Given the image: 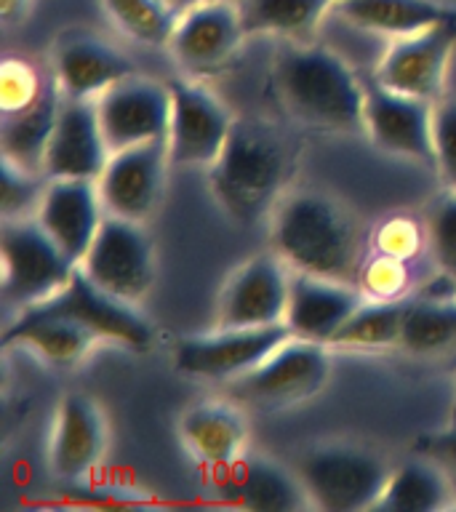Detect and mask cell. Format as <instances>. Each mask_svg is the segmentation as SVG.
<instances>
[{"label":"cell","instance_id":"cell-18","mask_svg":"<svg viewBox=\"0 0 456 512\" xmlns=\"http://www.w3.org/2000/svg\"><path fill=\"white\" fill-rule=\"evenodd\" d=\"M107 208L91 179H48L35 219L54 243L80 264L102 227Z\"/></svg>","mask_w":456,"mask_h":512},{"label":"cell","instance_id":"cell-9","mask_svg":"<svg viewBox=\"0 0 456 512\" xmlns=\"http://www.w3.org/2000/svg\"><path fill=\"white\" fill-rule=\"evenodd\" d=\"M288 336L291 328L286 323L251 328L216 326L208 334L187 336L176 344L174 363L187 376L232 382L251 371L256 363H262Z\"/></svg>","mask_w":456,"mask_h":512},{"label":"cell","instance_id":"cell-10","mask_svg":"<svg viewBox=\"0 0 456 512\" xmlns=\"http://www.w3.org/2000/svg\"><path fill=\"white\" fill-rule=\"evenodd\" d=\"M456 48V14L414 35L395 38L382 62L376 64L374 80L379 86L438 102L448 75V62Z\"/></svg>","mask_w":456,"mask_h":512},{"label":"cell","instance_id":"cell-36","mask_svg":"<svg viewBox=\"0 0 456 512\" xmlns=\"http://www.w3.org/2000/svg\"><path fill=\"white\" fill-rule=\"evenodd\" d=\"M371 246H374L376 254H387L395 256V259H403V262H414L416 256L427 248V227L411 219V216H390V219H384L374 230Z\"/></svg>","mask_w":456,"mask_h":512},{"label":"cell","instance_id":"cell-7","mask_svg":"<svg viewBox=\"0 0 456 512\" xmlns=\"http://www.w3.org/2000/svg\"><path fill=\"white\" fill-rule=\"evenodd\" d=\"M78 267L107 294L136 304L155 283V246L142 222L107 214Z\"/></svg>","mask_w":456,"mask_h":512},{"label":"cell","instance_id":"cell-26","mask_svg":"<svg viewBox=\"0 0 456 512\" xmlns=\"http://www.w3.org/2000/svg\"><path fill=\"white\" fill-rule=\"evenodd\" d=\"M336 11L360 30L379 35H414L454 16V8L438 0H336Z\"/></svg>","mask_w":456,"mask_h":512},{"label":"cell","instance_id":"cell-3","mask_svg":"<svg viewBox=\"0 0 456 512\" xmlns=\"http://www.w3.org/2000/svg\"><path fill=\"white\" fill-rule=\"evenodd\" d=\"M288 176V147L275 131L235 120L219 158L208 166V184L224 214L240 224L256 222L278 206Z\"/></svg>","mask_w":456,"mask_h":512},{"label":"cell","instance_id":"cell-38","mask_svg":"<svg viewBox=\"0 0 456 512\" xmlns=\"http://www.w3.org/2000/svg\"><path fill=\"white\" fill-rule=\"evenodd\" d=\"M419 454L430 456L440 467L456 475V424H446L440 432L419 440Z\"/></svg>","mask_w":456,"mask_h":512},{"label":"cell","instance_id":"cell-13","mask_svg":"<svg viewBox=\"0 0 456 512\" xmlns=\"http://www.w3.org/2000/svg\"><path fill=\"white\" fill-rule=\"evenodd\" d=\"M96 115L110 152L158 142L168 134L171 88L134 72L96 99Z\"/></svg>","mask_w":456,"mask_h":512},{"label":"cell","instance_id":"cell-28","mask_svg":"<svg viewBox=\"0 0 456 512\" xmlns=\"http://www.w3.org/2000/svg\"><path fill=\"white\" fill-rule=\"evenodd\" d=\"M336 0H240V16L248 35H280L304 40Z\"/></svg>","mask_w":456,"mask_h":512},{"label":"cell","instance_id":"cell-20","mask_svg":"<svg viewBox=\"0 0 456 512\" xmlns=\"http://www.w3.org/2000/svg\"><path fill=\"white\" fill-rule=\"evenodd\" d=\"M107 448V424L102 408L86 395H67L56 408L48 459L64 483H80L99 467Z\"/></svg>","mask_w":456,"mask_h":512},{"label":"cell","instance_id":"cell-33","mask_svg":"<svg viewBox=\"0 0 456 512\" xmlns=\"http://www.w3.org/2000/svg\"><path fill=\"white\" fill-rule=\"evenodd\" d=\"M427 248L446 278L456 280V192L448 190L427 211Z\"/></svg>","mask_w":456,"mask_h":512},{"label":"cell","instance_id":"cell-5","mask_svg":"<svg viewBox=\"0 0 456 512\" xmlns=\"http://www.w3.org/2000/svg\"><path fill=\"white\" fill-rule=\"evenodd\" d=\"M331 376V355L323 342L288 336L286 342L256 363L238 379H232V400L259 411H280L315 398Z\"/></svg>","mask_w":456,"mask_h":512},{"label":"cell","instance_id":"cell-4","mask_svg":"<svg viewBox=\"0 0 456 512\" xmlns=\"http://www.w3.org/2000/svg\"><path fill=\"white\" fill-rule=\"evenodd\" d=\"M390 472L376 451L350 443L312 446L296 459V475L310 504L326 512L374 510Z\"/></svg>","mask_w":456,"mask_h":512},{"label":"cell","instance_id":"cell-30","mask_svg":"<svg viewBox=\"0 0 456 512\" xmlns=\"http://www.w3.org/2000/svg\"><path fill=\"white\" fill-rule=\"evenodd\" d=\"M408 310V296L398 302H376L366 299L358 310L352 312L342 331L334 336L331 344L355 347V350H387L400 347L403 318Z\"/></svg>","mask_w":456,"mask_h":512},{"label":"cell","instance_id":"cell-25","mask_svg":"<svg viewBox=\"0 0 456 512\" xmlns=\"http://www.w3.org/2000/svg\"><path fill=\"white\" fill-rule=\"evenodd\" d=\"M59 107H62V91L56 86V80H51L32 107L3 115V134H0L3 158L27 171L43 174V160H46L48 142L59 118Z\"/></svg>","mask_w":456,"mask_h":512},{"label":"cell","instance_id":"cell-16","mask_svg":"<svg viewBox=\"0 0 456 512\" xmlns=\"http://www.w3.org/2000/svg\"><path fill=\"white\" fill-rule=\"evenodd\" d=\"M432 112H435V102L398 94V91L379 86L376 80L366 86L363 128L374 139L376 147L435 168Z\"/></svg>","mask_w":456,"mask_h":512},{"label":"cell","instance_id":"cell-1","mask_svg":"<svg viewBox=\"0 0 456 512\" xmlns=\"http://www.w3.org/2000/svg\"><path fill=\"white\" fill-rule=\"evenodd\" d=\"M272 254L288 270L358 286L363 243L358 224L323 192H291L272 208Z\"/></svg>","mask_w":456,"mask_h":512},{"label":"cell","instance_id":"cell-37","mask_svg":"<svg viewBox=\"0 0 456 512\" xmlns=\"http://www.w3.org/2000/svg\"><path fill=\"white\" fill-rule=\"evenodd\" d=\"M432 142H435V171L446 184V190L456 192V96L435 102Z\"/></svg>","mask_w":456,"mask_h":512},{"label":"cell","instance_id":"cell-41","mask_svg":"<svg viewBox=\"0 0 456 512\" xmlns=\"http://www.w3.org/2000/svg\"><path fill=\"white\" fill-rule=\"evenodd\" d=\"M448 424H456V390H454V403H451V414H448Z\"/></svg>","mask_w":456,"mask_h":512},{"label":"cell","instance_id":"cell-40","mask_svg":"<svg viewBox=\"0 0 456 512\" xmlns=\"http://www.w3.org/2000/svg\"><path fill=\"white\" fill-rule=\"evenodd\" d=\"M171 3H174V6L179 8V14H182V11H187V8L198 6V3H206V0H171Z\"/></svg>","mask_w":456,"mask_h":512},{"label":"cell","instance_id":"cell-31","mask_svg":"<svg viewBox=\"0 0 456 512\" xmlns=\"http://www.w3.org/2000/svg\"><path fill=\"white\" fill-rule=\"evenodd\" d=\"M102 3L115 27L142 46H166L179 19V8L171 0H102Z\"/></svg>","mask_w":456,"mask_h":512},{"label":"cell","instance_id":"cell-2","mask_svg":"<svg viewBox=\"0 0 456 512\" xmlns=\"http://www.w3.org/2000/svg\"><path fill=\"white\" fill-rule=\"evenodd\" d=\"M272 78L280 104L304 126L334 134L363 128L366 86L331 48L294 40L275 56Z\"/></svg>","mask_w":456,"mask_h":512},{"label":"cell","instance_id":"cell-23","mask_svg":"<svg viewBox=\"0 0 456 512\" xmlns=\"http://www.w3.org/2000/svg\"><path fill=\"white\" fill-rule=\"evenodd\" d=\"M224 499L235 507L256 512H294L312 507L296 470L267 456H243L224 472Z\"/></svg>","mask_w":456,"mask_h":512},{"label":"cell","instance_id":"cell-27","mask_svg":"<svg viewBox=\"0 0 456 512\" xmlns=\"http://www.w3.org/2000/svg\"><path fill=\"white\" fill-rule=\"evenodd\" d=\"M451 507V478L430 456L403 462L390 472L374 510L384 512H435Z\"/></svg>","mask_w":456,"mask_h":512},{"label":"cell","instance_id":"cell-15","mask_svg":"<svg viewBox=\"0 0 456 512\" xmlns=\"http://www.w3.org/2000/svg\"><path fill=\"white\" fill-rule=\"evenodd\" d=\"M168 166L166 139L110 152L102 176L96 179L107 214L147 222L163 198Z\"/></svg>","mask_w":456,"mask_h":512},{"label":"cell","instance_id":"cell-34","mask_svg":"<svg viewBox=\"0 0 456 512\" xmlns=\"http://www.w3.org/2000/svg\"><path fill=\"white\" fill-rule=\"evenodd\" d=\"M40 176L43 174H38V171H27V168L3 158V192H0L3 219H30V216H35L43 190H46Z\"/></svg>","mask_w":456,"mask_h":512},{"label":"cell","instance_id":"cell-24","mask_svg":"<svg viewBox=\"0 0 456 512\" xmlns=\"http://www.w3.org/2000/svg\"><path fill=\"white\" fill-rule=\"evenodd\" d=\"M6 344H22L38 352L40 358L54 366H75L88 355L96 339L88 328L62 315L38 310H19L16 320L3 334Z\"/></svg>","mask_w":456,"mask_h":512},{"label":"cell","instance_id":"cell-22","mask_svg":"<svg viewBox=\"0 0 456 512\" xmlns=\"http://www.w3.org/2000/svg\"><path fill=\"white\" fill-rule=\"evenodd\" d=\"M184 448L203 467L227 472L246 456L248 422L238 400H200L179 419Z\"/></svg>","mask_w":456,"mask_h":512},{"label":"cell","instance_id":"cell-17","mask_svg":"<svg viewBox=\"0 0 456 512\" xmlns=\"http://www.w3.org/2000/svg\"><path fill=\"white\" fill-rule=\"evenodd\" d=\"M107 160H110V147L96 115V99H67L62 94L59 118L43 160V176L96 182Z\"/></svg>","mask_w":456,"mask_h":512},{"label":"cell","instance_id":"cell-11","mask_svg":"<svg viewBox=\"0 0 456 512\" xmlns=\"http://www.w3.org/2000/svg\"><path fill=\"white\" fill-rule=\"evenodd\" d=\"M246 35L238 3L206 0L179 14L166 46L190 78H203L224 70Z\"/></svg>","mask_w":456,"mask_h":512},{"label":"cell","instance_id":"cell-32","mask_svg":"<svg viewBox=\"0 0 456 512\" xmlns=\"http://www.w3.org/2000/svg\"><path fill=\"white\" fill-rule=\"evenodd\" d=\"M403 259L387 254H371L360 267L358 288L363 291L366 299H376V302H398L406 299L408 286H411V270Z\"/></svg>","mask_w":456,"mask_h":512},{"label":"cell","instance_id":"cell-29","mask_svg":"<svg viewBox=\"0 0 456 512\" xmlns=\"http://www.w3.org/2000/svg\"><path fill=\"white\" fill-rule=\"evenodd\" d=\"M400 347L414 355H438L456 347V299H408Z\"/></svg>","mask_w":456,"mask_h":512},{"label":"cell","instance_id":"cell-6","mask_svg":"<svg viewBox=\"0 0 456 512\" xmlns=\"http://www.w3.org/2000/svg\"><path fill=\"white\" fill-rule=\"evenodd\" d=\"M0 259L3 296L11 304H19V310L59 294L78 270V264L56 246L35 216L3 222Z\"/></svg>","mask_w":456,"mask_h":512},{"label":"cell","instance_id":"cell-35","mask_svg":"<svg viewBox=\"0 0 456 512\" xmlns=\"http://www.w3.org/2000/svg\"><path fill=\"white\" fill-rule=\"evenodd\" d=\"M51 80L40 78V72L24 59H6L0 67V110L3 115L22 112L38 102Z\"/></svg>","mask_w":456,"mask_h":512},{"label":"cell","instance_id":"cell-39","mask_svg":"<svg viewBox=\"0 0 456 512\" xmlns=\"http://www.w3.org/2000/svg\"><path fill=\"white\" fill-rule=\"evenodd\" d=\"M30 8V0H0V16L6 19L8 24L19 22Z\"/></svg>","mask_w":456,"mask_h":512},{"label":"cell","instance_id":"cell-8","mask_svg":"<svg viewBox=\"0 0 456 512\" xmlns=\"http://www.w3.org/2000/svg\"><path fill=\"white\" fill-rule=\"evenodd\" d=\"M171 120H168V158L171 166H211L230 139L235 118L227 104L198 86L192 78L168 80Z\"/></svg>","mask_w":456,"mask_h":512},{"label":"cell","instance_id":"cell-21","mask_svg":"<svg viewBox=\"0 0 456 512\" xmlns=\"http://www.w3.org/2000/svg\"><path fill=\"white\" fill-rule=\"evenodd\" d=\"M363 302H366V296L352 283L294 272L291 294H288L286 326L291 328L294 336L331 344L344 323L350 320L352 312Z\"/></svg>","mask_w":456,"mask_h":512},{"label":"cell","instance_id":"cell-19","mask_svg":"<svg viewBox=\"0 0 456 512\" xmlns=\"http://www.w3.org/2000/svg\"><path fill=\"white\" fill-rule=\"evenodd\" d=\"M134 72V62L94 32L72 30L56 40L54 80L67 99H99Z\"/></svg>","mask_w":456,"mask_h":512},{"label":"cell","instance_id":"cell-12","mask_svg":"<svg viewBox=\"0 0 456 512\" xmlns=\"http://www.w3.org/2000/svg\"><path fill=\"white\" fill-rule=\"evenodd\" d=\"M24 310L51 312V315L70 318L88 328L99 342L123 344L128 350H150L152 339H155L152 326L136 312L134 304L107 294L94 280L86 278L80 267L59 294L46 302L24 307Z\"/></svg>","mask_w":456,"mask_h":512},{"label":"cell","instance_id":"cell-14","mask_svg":"<svg viewBox=\"0 0 456 512\" xmlns=\"http://www.w3.org/2000/svg\"><path fill=\"white\" fill-rule=\"evenodd\" d=\"M291 275L278 254L251 256L232 270L216 307V326L251 328L286 323Z\"/></svg>","mask_w":456,"mask_h":512}]
</instances>
